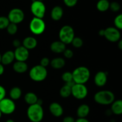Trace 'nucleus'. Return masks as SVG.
<instances>
[{"label":"nucleus","instance_id":"nucleus-46","mask_svg":"<svg viewBox=\"0 0 122 122\" xmlns=\"http://www.w3.org/2000/svg\"><path fill=\"white\" fill-rule=\"evenodd\" d=\"M37 1H41V2H42L43 1H44V0H37Z\"/></svg>","mask_w":122,"mask_h":122},{"label":"nucleus","instance_id":"nucleus-1","mask_svg":"<svg viewBox=\"0 0 122 122\" xmlns=\"http://www.w3.org/2000/svg\"><path fill=\"white\" fill-rule=\"evenodd\" d=\"M73 80L75 83L84 84L89 81L91 73L89 69L85 66H79L76 68L72 72Z\"/></svg>","mask_w":122,"mask_h":122},{"label":"nucleus","instance_id":"nucleus-16","mask_svg":"<svg viewBox=\"0 0 122 122\" xmlns=\"http://www.w3.org/2000/svg\"><path fill=\"white\" fill-rule=\"evenodd\" d=\"M23 46L26 48L27 50H33L35 48L38 44V41L34 37L27 36L23 39L22 42Z\"/></svg>","mask_w":122,"mask_h":122},{"label":"nucleus","instance_id":"nucleus-8","mask_svg":"<svg viewBox=\"0 0 122 122\" xmlns=\"http://www.w3.org/2000/svg\"><path fill=\"white\" fill-rule=\"evenodd\" d=\"M30 10L35 17L42 19L46 11V7L44 2L34 0L30 6Z\"/></svg>","mask_w":122,"mask_h":122},{"label":"nucleus","instance_id":"nucleus-4","mask_svg":"<svg viewBox=\"0 0 122 122\" xmlns=\"http://www.w3.org/2000/svg\"><path fill=\"white\" fill-rule=\"evenodd\" d=\"M48 71L45 67L41 66L40 64L33 66L29 71V77L35 82H42L47 77Z\"/></svg>","mask_w":122,"mask_h":122},{"label":"nucleus","instance_id":"nucleus-30","mask_svg":"<svg viewBox=\"0 0 122 122\" xmlns=\"http://www.w3.org/2000/svg\"><path fill=\"white\" fill-rule=\"evenodd\" d=\"M10 24V21L7 17L0 16V30L5 29Z\"/></svg>","mask_w":122,"mask_h":122},{"label":"nucleus","instance_id":"nucleus-25","mask_svg":"<svg viewBox=\"0 0 122 122\" xmlns=\"http://www.w3.org/2000/svg\"><path fill=\"white\" fill-rule=\"evenodd\" d=\"M110 2L108 0H99L97 4V8L101 12L106 11L109 9Z\"/></svg>","mask_w":122,"mask_h":122},{"label":"nucleus","instance_id":"nucleus-5","mask_svg":"<svg viewBox=\"0 0 122 122\" xmlns=\"http://www.w3.org/2000/svg\"><path fill=\"white\" fill-rule=\"evenodd\" d=\"M60 41L65 45L71 44L75 38V31L73 28L69 25H65L60 29L59 32Z\"/></svg>","mask_w":122,"mask_h":122},{"label":"nucleus","instance_id":"nucleus-31","mask_svg":"<svg viewBox=\"0 0 122 122\" xmlns=\"http://www.w3.org/2000/svg\"><path fill=\"white\" fill-rule=\"evenodd\" d=\"M114 23L116 28L118 30L122 29V15L121 14H119L116 17Z\"/></svg>","mask_w":122,"mask_h":122},{"label":"nucleus","instance_id":"nucleus-33","mask_svg":"<svg viewBox=\"0 0 122 122\" xmlns=\"http://www.w3.org/2000/svg\"><path fill=\"white\" fill-rule=\"evenodd\" d=\"M50 64V60L47 57H44L40 61V65L46 68Z\"/></svg>","mask_w":122,"mask_h":122},{"label":"nucleus","instance_id":"nucleus-27","mask_svg":"<svg viewBox=\"0 0 122 122\" xmlns=\"http://www.w3.org/2000/svg\"><path fill=\"white\" fill-rule=\"evenodd\" d=\"M6 29H7V32L10 35H15L18 30L17 25L12 23H10V24L8 25L7 28H6Z\"/></svg>","mask_w":122,"mask_h":122},{"label":"nucleus","instance_id":"nucleus-34","mask_svg":"<svg viewBox=\"0 0 122 122\" xmlns=\"http://www.w3.org/2000/svg\"><path fill=\"white\" fill-rule=\"evenodd\" d=\"M63 53L64 54V56L65 57V58H71L73 57L74 55L72 50H70V49H66Z\"/></svg>","mask_w":122,"mask_h":122},{"label":"nucleus","instance_id":"nucleus-11","mask_svg":"<svg viewBox=\"0 0 122 122\" xmlns=\"http://www.w3.org/2000/svg\"><path fill=\"white\" fill-rule=\"evenodd\" d=\"M107 40L112 42H117L120 40L121 34L119 30L114 27H108L104 29V35Z\"/></svg>","mask_w":122,"mask_h":122},{"label":"nucleus","instance_id":"nucleus-37","mask_svg":"<svg viewBox=\"0 0 122 122\" xmlns=\"http://www.w3.org/2000/svg\"><path fill=\"white\" fill-rule=\"evenodd\" d=\"M12 44H13V45L15 48L21 46V42H20V41L19 40V39H14L13 41V43H12Z\"/></svg>","mask_w":122,"mask_h":122},{"label":"nucleus","instance_id":"nucleus-41","mask_svg":"<svg viewBox=\"0 0 122 122\" xmlns=\"http://www.w3.org/2000/svg\"><path fill=\"white\" fill-rule=\"evenodd\" d=\"M98 35L101 36H104V29H101L98 32Z\"/></svg>","mask_w":122,"mask_h":122},{"label":"nucleus","instance_id":"nucleus-23","mask_svg":"<svg viewBox=\"0 0 122 122\" xmlns=\"http://www.w3.org/2000/svg\"><path fill=\"white\" fill-rule=\"evenodd\" d=\"M24 99H25V102H26L27 104L30 106V105L36 104L37 101H38V98L35 93L28 92L27 93V94H26V95H25Z\"/></svg>","mask_w":122,"mask_h":122},{"label":"nucleus","instance_id":"nucleus-19","mask_svg":"<svg viewBox=\"0 0 122 122\" xmlns=\"http://www.w3.org/2000/svg\"><path fill=\"white\" fill-rule=\"evenodd\" d=\"M63 15V10L60 6H55L51 12V17L55 21H58Z\"/></svg>","mask_w":122,"mask_h":122},{"label":"nucleus","instance_id":"nucleus-22","mask_svg":"<svg viewBox=\"0 0 122 122\" xmlns=\"http://www.w3.org/2000/svg\"><path fill=\"white\" fill-rule=\"evenodd\" d=\"M50 64L52 68L55 69H60L64 67L66 64V61L64 58L57 57L52 59L50 61Z\"/></svg>","mask_w":122,"mask_h":122},{"label":"nucleus","instance_id":"nucleus-24","mask_svg":"<svg viewBox=\"0 0 122 122\" xmlns=\"http://www.w3.org/2000/svg\"><path fill=\"white\" fill-rule=\"evenodd\" d=\"M21 94H22V92L19 87H14V88H11L10 91V98L13 101L19 100L21 97Z\"/></svg>","mask_w":122,"mask_h":122},{"label":"nucleus","instance_id":"nucleus-3","mask_svg":"<svg viewBox=\"0 0 122 122\" xmlns=\"http://www.w3.org/2000/svg\"><path fill=\"white\" fill-rule=\"evenodd\" d=\"M44 110L42 106L35 104L30 105L27 110V116L32 122H40L44 117Z\"/></svg>","mask_w":122,"mask_h":122},{"label":"nucleus","instance_id":"nucleus-15","mask_svg":"<svg viewBox=\"0 0 122 122\" xmlns=\"http://www.w3.org/2000/svg\"><path fill=\"white\" fill-rule=\"evenodd\" d=\"M15 59L14 54V51H7L1 55V63L2 65H8L13 62Z\"/></svg>","mask_w":122,"mask_h":122},{"label":"nucleus","instance_id":"nucleus-36","mask_svg":"<svg viewBox=\"0 0 122 122\" xmlns=\"http://www.w3.org/2000/svg\"><path fill=\"white\" fill-rule=\"evenodd\" d=\"M6 91L2 86L0 85V101L5 97Z\"/></svg>","mask_w":122,"mask_h":122},{"label":"nucleus","instance_id":"nucleus-13","mask_svg":"<svg viewBox=\"0 0 122 122\" xmlns=\"http://www.w3.org/2000/svg\"><path fill=\"white\" fill-rule=\"evenodd\" d=\"M107 82V73L105 71H100L97 73L94 77V82L98 87H102Z\"/></svg>","mask_w":122,"mask_h":122},{"label":"nucleus","instance_id":"nucleus-43","mask_svg":"<svg viewBox=\"0 0 122 122\" xmlns=\"http://www.w3.org/2000/svg\"><path fill=\"white\" fill-rule=\"evenodd\" d=\"M6 122H14V121L13 120H12V119H8V120H7Z\"/></svg>","mask_w":122,"mask_h":122},{"label":"nucleus","instance_id":"nucleus-38","mask_svg":"<svg viewBox=\"0 0 122 122\" xmlns=\"http://www.w3.org/2000/svg\"><path fill=\"white\" fill-rule=\"evenodd\" d=\"M75 120L73 117L67 116L64 117L63 120V122H75Z\"/></svg>","mask_w":122,"mask_h":122},{"label":"nucleus","instance_id":"nucleus-17","mask_svg":"<svg viewBox=\"0 0 122 122\" xmlns=\"http://www.w3.org/2000/svg\"><path fill=\"white\" fill-rule=\"evenodd\" d=\"M50 49L53 52L56 54L63 53L66 49V45L60 41L53 42L50 45Z\"/></svg>","mask_w":122,"mask_h":122},{"label":"nucleus","instance_id":"nucleus-42","mask_svg":"<svg viewBox=\"0 0 122 122\" xmlns=\"http://www.w3.org/2000/svg\"><path fill=\"white\" fill-rule=\"evenodd\" d=\"M118 47L120 50H122V41L119 40L118 41Z\"/></svg>","mask_w":122,"mask_h":122},{"label":"nucleus","instance_id":"nucleus-9","mask_svg":"<svg viewBox=\"0 0 122 122\" xmlns=\"http://www.w3.org/2000/svg\"><path fill=\"white\" fill-rule=\"evenodd\" d=\"M88 91L84 84L75 83L71 87V95L77 100H82L86 97Z\"/></svg>","mask_w":122,"mask_h":122},{"label":"nucleus","instance_id":"nucleus-2","mask_svg":"<svg viewBox=\"0 0 122 122\" xmlns=\"http://www.w3.org/2000/svg\"><path fill=\"white\" fill-rule=\"evenodd\" d=\"M94 100L98 104L107 106L112 104L115 101V96L110 91H100L95 94Z\"/></svg>","mask_w":122,"mask_h":122},{"label":"nucleus","instance_id":"nucleus-40","mask_svg":"<svg viewBox=\"0 0 122 122\" xmlns=\"http://www.w3.org/2000/svg\"><path fill=\"white\" fill-rule=\"evenodd\" d=\"M4 72V65H2L1 63H0V76L2 75Z\"/></svg>","mask_w":122,"mask_h":122},{"label":"nucleus","instance_id":"nucleus-45","mask_svg":"<svg viewBox=\"0 0 122 122\" xmlns=\"http://www.w3.org/2000/svg\"><path fill=\"white\" fill-rule=\"evenodd\" d=\"M1 54H0V63H1Z\"/></svg>","mask_w":122,"mask_h":122},{"label":"nucleus","instance_id":"nucleus-14","mask_svg":"<svg viewBox=\"0 0 122 122\" xmlns=\"http://www.w3.org/2000/svg\"><path fill=\"white\" fill-rule=\"evenodd\" d=\"M49 110H50V112L51 114L56 117L61 116L64 112L62 106L59 103L56 102H52L50 105Z\"/></svg>","mask_w":122,"mask_h":122},{"label":"nucleus","instance_id":"nucleus-12","mask_svg":"<svg viewBox=\"0 0 122 122\" xmlns=\"http://www.w3.org/2000/svg\"><path fill=\"white\" fill-rule=\"evenodd\" d=\"M15 59L19 61H26L29 57V50L25 48L22 45L16 48L14 51Z\"/></svg>","mask_w":122,"mask_h":122},{"label":"nucleus","instance_id":"nucleus-10","mask_svg":"<svg viewBox=\"0 0 122 122\" xmlns=\"http://www.w3.org/2000/svg\"><path fill=\"white\" fill-rule=\"evenodd\" d=\"M7 18L9 20L10 23L17 25L23 21L25 19V14L21 9L15 8L11 10L8 13Z\"/></svg>","mask_w":122,"mask_h":122},{"label":"nucleus","instance_id":"nucleus-28","mask_svg":"<svg viewBox=\"0 0 122 122\" xmlns=\"http://www.w3.org/2000/svg\"><path fill=\"white\" fill-rule=\"evenodd\" d=\"M61 78H62V80H63L66 83L73 82V80L72 73L69 72V71L64 72V73L62 75Z\"/></svg>","mask_w":122,"mask_h":122},{"label":"nucleus","instance_id":"nucleus-7","mask_svg":"<svg viewBox=\"0 0 122 122\" xmlns=\"http://www.w3.org/2000/svg\"><path fill=\"white\" fill-rule=\"evenodd\" d=\"M15 110V104L14 101L11 98L5 97L0 101V111L4 114H11Z\"/></svg>","mask_w":122,"mask_h":122},{"label":"nucleus","instance_id":"nucleus-44","mask_svg":"<svg viewBox=\"0 0 122 122\" xmlns=\"http://www.w3.org/2000/svg\"><path fill=\"white\" fill-rule=\"evenodd\" d=\"M1 116H2V113H1V111H0V119H1Z\"/></svg>","mask_w":122,"mask_h":122},{"label":"nucleus","instance_id":"nucleus-21","mask_svg":"<svg viewBox=\"0 0 122 122\" xmlns=\"http://www.w3.org/2000/svg\"><path fill=\"white\" fill-rule=\"evenodd\" d=\"M111 112L116 115H121L122 114V101L121 100L114 101L112 104Z\"/></svg>","mask_w":122,"mask_h":122},{"label":"nucleus","instance_id":"nucleus-18","mask_svg":"<svg viewBox=\"0 0 122 122\" xmlns=\"http://www.w3.org/2000/svg\"><path fill=\"white\" fill-rule=\"evenodd\" d=\"M13 70L17 73H24L28 69L27 63L25 61H17L13 64Z\"/></svg>","mask_w":122,"mask_h":122},{"label":"nucleus","instance_id":"nucleus-29","mask_svg":"<svg viewBox=\"0 0 122 122\" xmlns=\"http://www.w3.org/2000/svg\"><path fill=\"white\" fill-rule=\"evenodd\" d=\"M71 44L76 48H79L82 47L83 44V41L79 37H75L71 41Z\"/></svg>","mask_w":122,"mask_h":122},{"label":"nucleus","instance_id":"nucleus-32","mask_svg":"<svg viewBox=\"0 0 122 122\" xmlns=\"http://www.w3.org/2000/svg\"><path fill=\"white\" fill-rule=\"evenodd\" d=\"M110 10L113 11V12H117L120 9V5L117 2H112V3H110Z\"/></svg>","mask_w":122,"mask_h":122},{"label":"nucleus","instance_id":"nucleus-35","mask_svg":"<svg viewBox=\"0 0 122 122\" xmlns=\"http://www.w3.org/2000/svg\"><path fill=\"white\" fill-rule=\"evenodd\" d=\"M77 1L78 0H63L64 3L66 5L69 7H73L76 5Z\"/></svg>","mask_w":122,"mask_h":122},{"label":"nucleus","instance_id":"nucleus-39","mask_svg":"<svg viewBox=\"0 0 122 122\" xmlns=\"http://www.w3.org/2000/svg\"><path fill=\"white\" fill-rule=\"evenodd\" d=\"M75 122H89V120H87L86 118H79L75 120Z\"/></svg>","mask_w":122,"mask_h":122},{"label":"nucleus","instance_id":"nucleus-26","mask_svg":"<svg viewBox=\"0 0 122 122\" xmlns=\"http://www.w3.org/2000/svg\"><path fill=\"white\" fill-rule=\"evenodd\" d=\"M60 95L63 98H68L71 95V88L67 85H64L60 90Z\"/></svg>","mask_w":122,"mask_h":122},{"label":"nucleus","instance_id":"nucleus-20","mask_svg":"<svg viewBox=\"0 0 122 122\" xmlns=\"http://www.w3.org/2000/svg\"><path fill=\"white\" fill-rule=\"evenodd\" d=\"M90 108L86 104L81 105L77 109V116L79 118H85L89 114Z\"/></svg>","mask_w":122,"mask_h":122},{"label":"nucleus","instance_id":"nucleus-6","mask_svg":"<svg viewBox=\"0 0 122 122\" xmlns=\"http://www.w3.org/2000/svg\"><path fill=\"white\" fill-rule=\"evenodd\" d=\"M46 25L42 19H39L34 17L31 20L29 24L30 30L34 35H39L44 33Z\"/></svg>","mask_w":122,"mask_h":122}]
</instances>
